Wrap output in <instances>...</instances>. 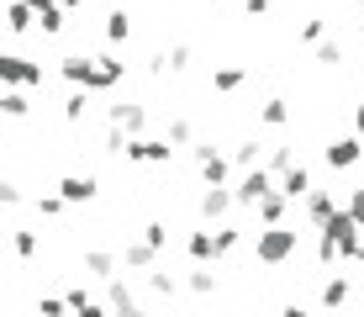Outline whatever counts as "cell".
I'll return each instance as SVG.
<instances>
[{"instance_id": "cell-4", "label": "cell", "mask_w": 364, "mask_h": 317, "mask_svg": "<svg viewBox=\"0 0 364 317\" xmlns=\"http://www.w3.org/2000/svg\"><path fill=\"white\" fill-rule=\"evenodd\" d=\"M322 159H328V170H354L364 159V143L359 137H333V143L322 148Z\"/></svg>"}, {"instance_id": "cell-7", "label": "cell", "mask_w": 364, "mask_h": 317, "mask_svg": "<svg viewBox=\"0 0 364 317\" xmlns=\"http://www.w3.org/2000/svg\"><path fill=\"white\" fill-rule=\"evenodd\" d=\"M58 196H64L69 207H85V201L95 196V175H64V180H58Z\"/></svg>"}, {"instance_id": "cell-26", "label": "cell", "mask_w": 364, "mask_h": 317, "mask_svg": "<svg viewBox=\"0 0 364 317\" xmlns=\"http://www.w3.org/2000/svg\"><path fill=\"white\" fill-rule=\"evenodd\" d=\"M127 27H132L127 11H111V16H106V37H111V43H127Z\"/></svg>"}, {"instance_id": "cell-37", "label": "cell", "mask_w": 364, "mask_h": 317, "mask_svg": "<svg viewBox=\"0 0 364 317\" xmlns=\"http://www.w3.org/2000/svg\"><path fill=\"white\" fill-rule=\"evenodd\" d=\"M280 317H311V312L301 307V301H285V307H280Z\"/></svg>"}, {"instance_id": "cell-9", "label": "cell", "mask_w": 364, "mask_h": 317, "mask_svg": "<svg viewBox=\"0 0 364 317\" xmlns=\"http://www.w3.org/2000/svg\"><path fill=\"white\" fill-rule=\"evenodd\" d=\"M32 11H37V21H43L48 37L64 32V0H32Z\"/></svg>"}, {"instance_id": "cell-35", "label": "cell", "mask_w": 364, "mask_h": 317, "mask_svg": "<svg viewBox=\"0 0 364 317\" xmlns=\"http://www.w3.org/2000/svg\"><path fill=\"white\" fill-rule=\"evenodd\" d=\"M301 43H322V21H306V27H301Z\"/></svg>"}, {"instance_id": "cell-38", "label": "cell", "mask_w": 364, "mask_h": 317, "mask_svg": "<svg viewBox=\"0 0 364 317\" xmlns=\"http://www.w3.org/2000/svg\"><path fill=\"white\" fill-rule=\"evenodd\" d=\"M248 6V16H259V11H269V0H243Z\"/></svg>"}, {"instance_id": "cell-15", "label": "cell", "mask_w": 364, "mask_h": 317, "mask_svg": "<svg viewBox=\"0 0 364 317\" xmlns=\"http://www.w3.org/2000/svg\"><path fill=\"white\" fill-rule=\"evenodd\" d=\"M6 27H11V37H21V32H32V16H37V11H32V0H11V11H6Z\"/></svg>"}, {"instance_id": "cell-28", "label": "cell", "mask_w": 364, "mask_h": 317, "mask_svg": "<svg viewBox=\"0 0 364 317\" xmlns=\"http://www.w3.org/2000/svg\"><path fill=\"white\" fill-rule=\"evenodd\" d=\"M16 254H21V259H37V233L16 227Z\"/></svg>"}, {"instance_id": "cell-39", "label": "cell", "mask_w": 364, "mask_h": 317, "mask_svg": "<svg viewBox=\"0 0 364 317\" xmlns=\"http://www.w3.org/2000/svg\"><path fill=\"white\" fill-rule=\"evenodd\" d=\"M354 127H359V132H364V106H359V111H354Z\"/></svg>"}, {"instance_id": "cell-32", "label": "cell", "mask_w": 364, "mask_h": 317, "mask_svg": "<svg viewBox=\"0 0 364 317\" xmlns=\"http://www.w3.org/2000/svg\"><path fill=\"white\" fill-rule=\"evenodd\" d=\"M143 244L164 249V244H169V227H164V222H148V227H143Z\"/></svg>"}, {"instance_id": "cell-23", "label": "cell", "mask_w": 364, "mask_h": 317, "mask_svg": "<svg viewBox=\"0 0 364 317\" xmlns=\"http://www.w3.org/2000/svg\"><path fill=\"white\" fill-rule=\"evenodd\" d=\"M0 106H6V117H11V122H21V117L32 111V100L21 95V90H6V100H0Z\"/></svg>"}, {"instance_id": "cell-19", "label": "cell", "mask_w": 364, "mask_h": 317, "mask_svg": "<svg viewBox=\"0 0 364 317\" xmlns=\"http://www.w3.org/2000/svg\"><path fill=\"white\" fill-rule=\"evenodd\" d=\"M200 180H206V190H211V185H222V180H228V159H222V154L200 159Z\"/></svg>"}, {"instance_id": "cell-40", "label": "cell", "mask_w": 364, "mask_h": 317, "mask_svg": "<svg viewBox=\"0 0 364 317\" xmlns=\"http://www.w3.org/2000/svg\"><path fill=\"white\" fill-rule=\"evenodd\" d=\"M122 317H154V312H137V307H132V312H122Z\"/></svg>"}, {"instance_id": "cell-16", "label": "cell", "mask_w": 364, "mask_h": 317, "mask_svg": "<svg viewBox=\"0 0 364 317\" xmlns=\"http://www.w3.org/2000/svg\"><path fill=\"white\" fill-rule=\"evenodd\" d=\"M228 207H237V201H232L222 185H211L206 196H200V212H206V217H228Z\"/></svg>"}, {"instance_id": "cell-8", "label": "cell", "mask_w": 364, "mask_h": 317, "mask_svg": "<svg viewBox=\"0 0 364 317\" xmlns=\"http://www.w3.org/2000/svg\"><path fill=\"white\" fill-rule=\"evenodd\" d=\"M117 254H111V249H85V270H90L95 275V281H117Z\"/></svg>"}, {"instance_id": "cell-11", "label": "cell", "mask_w": 364, "mask_h": 317, "mask_svg": "<svg viewBox=\"0 0 364 317\" xmlns=\"http://www.w3.org/2000/svg\"><path fill=\"white\" fill-rule=\"evenodd\" d=\"M148 122L143 106H132V100H122V106H111V127H122V132H137V127Z\"/></svg>"}, {"instance_id": "cell-2", "label": "cell", "mask_w": 364, "mask_h": 317, "mask_svg": "<svg viewBox=\"0 0 364 317\" xmlns=\"http://www.w3.org/2000/svg\"><path fill=\"white\" fill-rule=\"evenodd\" d=\"M0 80H6L11 90H16V85H27V90H43V69H37V63H27L21 53H6V58H0Z\"/></svg>"}, {"instance_id": "cell-25", "label": "cell", "mask_w": 364, "mask_h": 317, "mask_svg": "<svg viewBox=\"0 0 364 317\" xmlns=\"http://www.w3.org/2000/svg\"><path fill=\"white\" fill-rule=\"evenodd\" d=\"M185 286H191L196 296H211V291H217V275H211L206 264H200V270H191V281H185Z\"/></svg>"}, {"instance_id": "cell-41", "label": "cell", "mask_w": 364, "mask_h": 317, "mask_svg": "<svg viewBox=\"0 0 364 317\" xmlns=\"http://www.w3.org/2000/svg\"><path fill=\"white\" fill-rule=\"evenodd\" d=\"M74 6H85V0H64V11H74Z\"/></svg>"}, {"instance_id": "cell-14", "label": "cell", "mask_w": 364, "mask_h": 317, "mask_svg": "<svg viewBox=\"0 0 364 317\" xmlns=\"http://www.w3.org/2000/svg\"><path fill=\"white\" fill-rule=\"evenodd\" d=\"M185 249H191V259H200V264H206V259H222L217 233H191V244H185Z\"/></svg>"}, {"instance_id": "cell-22", "label": "cell", "mask_w": 364, "mask_h": 317, "mask_svg": "<svg viewBox=\"0 0 364 317\" xmlns=\"http://www.w3.org/2000/svg\"><path fill=\"white\" fill-rule=\"evenodd\" d=\"M343 301H348V281H343V275H338V281H328V286H322V307H343Z\"/></svg>"}, {"instance_id": "cell-3", "label": "cell", "mask_w": 364, "mask_h": 317, "mask_svg": "<svg viewBox=\"0 0 364 317\" xmlns=\"http://www.w3.org/2000/svg\"><path fill=\"white\" fill-rule=\"evenodd\" d=\"M264 196H274V185H269V170H243V180H237L232 201H237V207H259Z\"/></svg>"}, {"instance_id": "cell-36", "label": "cell", "mask_w": 364, "mask_h": 317, "mask_svg": "<svg viewBox=\"0 0 364 317\" xmlns=\"http://www.w3.org/2000/svg\"><path fill=\"white\" fill-rule=\"evenodd\" d=\"M185 63H191V48L180 43V48H174V53H169V69H185Z\"/></svg>"}, {"instance_id": "cell-6", "label": "cell", "mask_w": 364, "mask_h": 317, "mask_svg": "<svg viewBox=\"0 0 364 317\" xmlns=\"http://www.w3.org/2000/svg\"><path fill=\"white\" fill-rule=\"evenodd\" d=\"M338 212H343V207H338L333 190H311V196H306V222H311V227H328Z\"/></svg>"}, {"instance_id": "cell-33", "label": "cell", "mask_w": 364, "mask_h": 317, "mask_svg": "<svg viewBox=\"0 0 364 317\" xmlns=\"http://www.w3.org/2000/svg\"><path fill=\"white\" fill-rule=\"evenodd\" d=\"M64 307H69V301H58V296H43V301H37V317H64Z\"/></svg>"}, {"instance_id": "cell-12", "label": "cell", "mask_w": 364, "mask_h": 317, "mask_svg": "<svg viewBox=\"0 0 364 317\" xmlns=\"http://www.w3.org/2000/svg\"><path fill=\"white\" fill-rule=\"evenodd\" d=\"M280 196H285V201H296V196H311V170H301V164H296L291 175H280Z\"/></svg>"}, {"instance_id": "cell-34", "label": "cell", "mask_w": 364, "mask_h": 317, "mask_svg": "<svg viewBox=\"0 0 364 317\" xmlns=\"http://www.w3.org/2000/svg\"><path fill=\"white\" fill-rule=\"evenodd\" d=\"M169 143H191V122H185V117L169 122Z\"/></svg>"}, {"instance_id": "cell-13", "label": "cell", "mask_w": 364, "mask_h": 317, "mask_svg": "<svg viewBox=\"0 0 364 317\" xmlns=\"http://www.w3.org/2000/svg\"><path fill=\"white\" fill-rule=\"evenodd\" d=\"M64 80H69V85H85V90H90V80H95V58H80V53L64 58Z\"/></svg>"}, {"instance_id": "cell-42", "label": "cell", "mask_w": 364, "mask_h": 317, "mask_svg": "<svg viewBox=\"0 0 364 317\" xmlns=\"http://www.w3.org/2000/svg\"><path fill=\"white\" fill-rule=\"evenodd\" d=\"M359 6H364V0H359Z\"/></svg>"}, {"instance_id": "cell-31", "label": "cell", "mask_w": 364, "mask_h": 317, "mask_svg": "<svg viewBox=\"0 0 364 317\" xmlns=\"http://www.w3.org/2000/svg\"><path fill=\"white\" fill-rule=\"evenodd\" d=\"M64 122H69V127H74V122H85V95H80V90L64 100Z\"/></svg>"}, {"instance_id": "cell-10", "label": "cell", "mask_w": 364, "mask_h": 317, "mask_svg": "<svg viewBox=\"0 0 364 317\" xmlns=\"http://www.w3.org/2000/svg\"><path fill=\"white\" fill-rule=\"evenodd\" d=\"M122 74H127V63H117L111 53H100V58H95V80H90V90H111Z\"/></svg>"}, {"instance_id": "cell-5", "label": "cell", "mask_w": 364, "mask_h": 317, "mask_svg": "<svg viewBox=\"0 0 364 317\" xmlns=\"http://www.w3.org/2000/svg\"><path fill=\"white\" fill-rule=\"evenodd\" d=\"M169 137H132L127 143V159H137V164H169Z\"/></svg>"}, {"instance_id": "cell-20", "label": "cell", "mask_w": 364, "mask_h": 317, "mask_svg": "<svg viewBox=\"0 0 364 317\" xmlns=\"http://www.w3.org/2000/svg\"><path fill=\"white\" fill-rule=\"evenodd\" d=\"M64 301H69V307H74V312H80V317H106V307H100V301H90V296H85V291H80V286H74V291H69V296H64Z\"/></svg>"}, {"instance_id": "cell-18", "label": "cell", "mask_w": 364, "mask_h": 317, "mask_svg": "<svg viewBox=\"0 0 364 317\" xmlns=\"http://www.w3.org/2000/svg\"><path fill=\"white\" fill-rule=\"evenodd\" d=\"M280 217H285V196L274 190V196L259 201V222H264V227H280Z\"/></svg>"}, {"instance_id": "cell-27", "label": "cell", "mask_w": 364, "mask_h": 317, "mask_svg": "<svg viewBox=\"0 0 364 317\" xmlns=\"http://www.w3.org/2000/svg\"><path fill=\"white\" fill-rule=\"evenodd\" d=\"M148 291H154V296H174V291H180V286H174V275L154 270V275H148Z\"/></svg>"}, {"instance_id": "cell-1", "label": "cell", "mask_w": 364, "mask_h": 317, "mask_svg": "<svg viewBox=\"0 0 364 317\" xmlns=\"http://www.w3.org/2000/svg\"><path fill=\"white\" fill-rule=\"evenodd\" d=\"M296 254V233L291 227H264V233L254 238V259L259 264H285Z\"/></svg>"}, {"instance_id": "cell-17", "label": "cell", "mask_w": 364, "mask_h": 317, "mask_svg": "<svg viewBox=\"0 0 364 317\" xmlns=\"http://www.w3.org/2000/svg\"><path fill=\"white\" fill-rule=\"evenodd\" d=\"M154 259H159L154 244H127V249H122V264H132V270H148Z\"/></svg>"}, {"instance_id": "cell-24", "label": "cell", "mask_w": 364, "mask_h": 317, "mask_svg": "<svg viewBox=\"0 0 364 317\" xmlns=\"http://www.w3.org/2000/svg\"><path fill=\"white\" fill-rule=\"evenodd\" d=\"M259 117H264V127H285V122H291V106H285V100H264Z\"/></svg>"}, {"instance_id": "cell-29", "label": "cell", "mask_w": 364, "mask_h": 317, "mask_svg": "<svg viewBox=\"0 0 364 317\" xmlns=\"http://www.w3.org/2000/svg\"><path fill=\"white\" fill-rule=\"evenodd\" d=\"M343 212H348V217H354V222L364 227V185H354V190H348V207H343Z\"/></svg>"}, {"instance_id": "cell-30", "label": "cell", "mask_w": 364, "mask_h": 317, "mask_svg": "<svg viewBox=\"0 0 364 317\" xmlns=\"http://www.w3.org/2000/svg\"><path fill=\"white\" fill-rule=\"evenodd\" d=\"M317 63L338 69V63H343V48H338V43H317Z\"/></svg>"}, {"instance_id": "cell-21", "label": "cell", "mask_w": 364, "mask_h": 317, "mask_svg": "<svg viewBox=\"0 0 364 317\" xmlns=\"http://www.w3.org/2000/svg\"><path fill=\"white\" fill-rule=\"evenodd\" d=\"M243 80H248V69H237V63H228V69L211 74V85H217V90H237Z\"/></svg>"}]
</instances>
